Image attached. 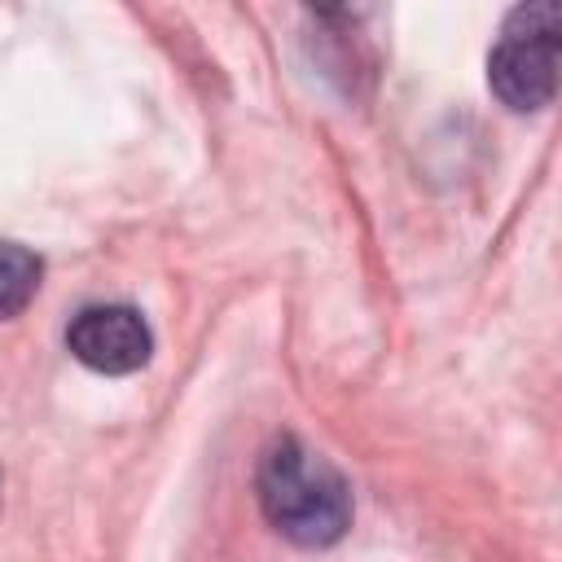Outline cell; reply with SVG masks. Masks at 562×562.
<instances>
[{"label": "cell", "instance_id": "277c9868", "mask_svg": "<svg viewBox=\"0 0 562 562\" xmlns=\"http://www.w3.org/2000/svg\"><path fill=\"white\" fill-rule=\"evenodd\" d=\"M40 272H44V268H40V255H31L26 246L0 237V321L18 316V312L35 299Z\"/></svg>", "mask_w": 562, "mask_h": 562}, {"label": "cell", "instance_id": "6da1fadb", "mask_svg": "<svg viewBox=\"0 0 562 562\" xmlns=\"http://www.w3.org/2000/svg\"><path fill=\"white\" fill-rule=\"evenodd\" d=\"M255 496L263 518L303 549H325L351 527V487L316 448L281 435L263 448Z\"/></svg>", "mask_w": 562, "mask_h": 562}, {"label": "cell", "instance_id": "3957f363", "mask_svg": "<svg viewBox=\"0 0 562 562\" xmlns=\"http://www.w3.org/2000/svg\"><path fill=\"white\" fill-rule=\"evenodd\" d=\"M66 351L97 369V373H136L149 356H154V334L145 325V316L127 303H92L79 307L66 325Z\"/></svg>", "mask_w": 562, "mask_h": 562}, {"label": "cell", "instance_id": "7a4b0ae2", "mask_svg": "<svg viewBox=\"0 0 562 562\" xmlns=\"http://www.w3.org/2000/svg\"><path fill=\"white\" fill-rule=\"evenodd\" d=\"M487 83L501 105L544 110L558 88V4H518L487 57Z\"/></svg>", "mask_w": 562, "mask_h": 562}]
</instances>
